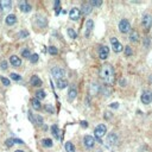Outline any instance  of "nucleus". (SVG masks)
Wrapping results in <instances>:
<instances>
[{
  "instance_id": "f257e3e1",
  "label": "nucleus",
  "mask_w": 152,
  "mask_h": 152,
  "mask_svg": "<svg viewBox=\"0 0 152 152\" xmlns=\"http://www.w3.org/2000/svg\"><path fill=\"white\" fill-rule=\"evenodd\" d=\"M100 77L107 85H113L114 82V69L111 64H104L100 69Z\"/></svg>"
},
{
  "instance_id": "f03ea898",
  "label": "nucleus",
  "mask_w": 152,
  "mask_h": 152,
  "mask_svg": "<svg viewBox=\"0 0 152 152\" xmlns=\"http://www.w3.org/2000/svg\"><path fill=\"white\" fill-rule=\"evenodd\" d=\"M51 74L55 80H63V77L65 76V70L59 67H54L51 69Z\"/></svg>"
},
{
  "instance_id": "7ed1b4c3",
  "label": "nucleus",
  "mask_w": 152,
  "mask_h": 152,
  "mask_svg": "<svg viewBox=\"0 0 152 152\" xmlns=\"http://www.w3.org/2000/svg\"><path fill=\"white\" fill-rule=\"evenodd\" d=\"M106 132H107V128H106V126L104 125V124H100V125H98L96 127H95V130H94V133H95V138L96 139H101L105 134H106Z\"/></svg>"
},
{
  "instance_id": "20e7f679",
  "label": "nucleus",
  "mask_w": 152,
  "mask_h": 152,
  "mask_svg": "<svg viewBox=\"0 0 152 152\" xmlns=\"http://www.w3.org/2000/svg\"><path fill=\"white\" fill-rule=\"evenodd\" d=\"M119 30L122 33L130 32L131 31V24H130V22L127 19H121L120 23H119Z\"/></svg>"
},
{
  "instance_id": "39448f33",
  "label": "nucleus",
  "mask_w": 152,
  "mask_h": 152,
  "mask_svg": "<svg viewBox=\"0 0 152 152\" xmlns=\"http://www.w3.org/2000/svg\"><path fill=\"white\" fill-rule=\"evenodd\" d=\"M111 44H112V48H113V50H114L115 52H121V51L124 50V46L119 43V41H118L115 37H112V38H111Z\"/></svg>"
},
{
  "instance_id": "423d86ee",
  "label": "nucleus",
  "mask_w": 152,
  "mask_h": 152,
  "mask_svg": "<svg viewBox=\"0 0 152 152\" xmlns=\"http://www.w3.org/2000/svg\"><path fill=\"white\" fill-rule=\"evenodd\" d=\"M80 16H81V10L77 9V7H72L70 10V13H69V18L71 20H77L80 19Z\"/></svg>"
},
{
  "instance_id": "0eeeda50",
  "label": "nucleus",
  "mask_w": 152,
  "mask_h": 152,
  "mask_svg": "<svg viewBox=\"0 0 152 152\" xmlns=\"http://www.w3.org/2000/svg\"><path fill=\"white\" fill-rule=\"evenodd\" d=\"M143 26L145 28V30H150L152 26V17L150 14H145L143 17Z\"/></svg>"
},
{
  "instance_id": "6e6552de",
  "label": "nucleus",
  "mask_w": 152,
  "mask_h": 152,
  "mask_svg": "<svg viewBox=\"0 0 152 152\" xmlns=\"http://www.w3.org/2000/svg\"><path fill=\"white\" fill-rule=\"evenodd\" d=\"M83 144H85V146H86V147H88V148L93 147V146H94V144H95V139H94V137H92V135H86V137L83 138Z\"/></svg>"
},
{
  "instance_id": "1a4fd4ad",
  "label": "nucleus",
  "mask_w": 152,
  "mask_h": 152,
  "mask_svg": "<svg viewBox=\"0 0 152 152\" xmlns=\"http://www.w3.org/2000/svg\"><path fill=\"white\" fill-rule=\"evenodd\" d=\"M152 101V93L151 92H144L141 94V102L145 104V105H148L150 102Z\"/></svg>"
},
{
  "instance_id": "9d476101",
  "label": "nucleus",
  "mask_w": 152,
  "mask_h": 152,
  "mask_svg": "<svg viewBox=\"0 0 152 152\" xmlns=\"http://www.w3.org/2000/svg\"><path fill=\"white\" fill-rule=\"evenodd\" d=\"M108 55H109V49H108V46H101L100 48V50H99V57L101 58V59H106L107 57H108Z\"/></svg>"
},
{
  "instance_id": "9b49d317",
  "label": "nucleus",
  "mask_w": 152,
  "mask_h": 152,
  "mask_svg": "<svg viewBox=\"0 0 152 152\" xmlns=\"http://www.w3.org/2000/svg\"><path fill=\"white\" fill-rule=\"evenodd\" d=\"M10 63H11L14 68H19V67L22 65V59H20L18 56L13 55V56H11V57H10Z\"/></svg>"
},
{
  "instance_id": "f8f14e48",
  "label": "nucleus",
  "mask_w": 152,
  "mask_h": 152,
  "mask_svg": "<svg viewBox=\"0 0 152 152\" xmlns=\"http://www.w3.org/2000/svg\"><path fill=\"white\" fill-rule=\"evenodd\" d=\"M12 6V3L11 0H1L0 1V11H6V10H10Z\"/></svg>"
},
{
  "instance_id": "ddd939ff",
  "label": "nucleus",
  "mask_w": 152,
  "mask_h": 152,
  "mask_svg": "<svg viewBox=\"0 0 152 152\" xmlns=\"http://www.w3.org/2000/svg\"><path fill=\"white\" fill-rule=\"evenodd\" d=\"M19 9H20L22 12L28 13V12L31 11V5H30L28 1H20V3H19Z\"/></svg>"
},
{
  "instance_id": "4468645a",
  "label": "nucleus",
  "mask_w": 152,
  "mask_h": 152,
  "mask_svg": "<svg viewBox=\"0 0 152 152\" xmlns=\"http://www.w3.org/2000/svg\"><path fill=\"white\" fill-rule=\"evenodd\" d=\"M30 82H31V85L33 86V87H41L42 86V80L38 77L37 75H33L32 77H31V80H30Z\"/></svg>"
},
{
  "instance_id": "2eb2a0df",
  "label": "nucleus",
  "mask_w": 152,
  "mask_h": 152,
  "mask_svg": "<svg viewBox=\"0 0 152 152\" xmlns=\"http://www.w3.org/2000/svg\"><path fill=\"white\" fill-rule=\"evenodd\" d=\"M93 28H94V22H93L92 19H88V20H87V23H86V32H85V35H86L87 37H88V36H89V33L92 32Z\"/></svg>"
},
{
  "instance_id": "dca6fc26",
  "label": "nucleus",
  "mask_w": 152,
  "mask_h": 152,
  "mask_svg": "<svg viewBox=\"0 0 152 152\" xmlns=\"http://www.w3.org/2000/svg\"><path fill=\"white\" fill-rule=\"evenodd\" d=\"M76 95H77V90H76V88H75L74 86H71V87L69 88V92H68V99H69L70 101H72V100L76 98Z\"/></svg>"
},
{
  "instance_id": "f3484780",
  "label": "nucleus",
  "mask_w": 152,
  "mask_h": 152,
  "mask_svg": "<svg viewBox=\"0 0 152 152\" xmlns=\"http://www.w3.org/2000/svg\"><path fill=\"white\" fill-rule=\"evenodd\" d=\"M5 23L7 24V25H14L16 23H17V17L14 16V14H9L7 17H6V19H5Z\"/></svg>"
},
{
  "instance_id": "a211bd4d",
  "label": "nucleus",
  "mask_w": 152,
  "mask_h": 152,
  "mask_svg": "<svg viewBox=\"0 0 152 152\" xmlns=\"http://www.w3.org/2000/svg\"><path fill=\"white\" fill-rule=\"evenodd\" d=\"M81 10H82V13L83 14H90L92 11H93V7H92L90 4H83L82 7H81Z\"/></svg>"
},
{
  "instance_id": "6ab92c4d",
  "label": "nucleus",
  "mask_w": 152,
  "mask_h": 152,
  "mask_svg": "<svg viewBox=\"0 0 152 152\" xmlns=\"http://www.w3.org/2000/svg\"><path fill=\"white\" fill-rule=\"evenodd\" d=\"M117 141H118V138H117V135H115L114 133H111V134L108 135L107 143H108L109 145H115V144H117Z\"/></svg>"
},
{
  "instance_id": "aec40b11",
  "label": "nucleus",
  "mask_w": 152,
  "mask_h": 152,
  "mask_svg": "<svg viewBox=\"0 0 152 152\" xmlns=\"http://www.w3.org/2000/svg\"><path fill=\"white\" fill-rule=\"evenodd\" d=\"M31 105H32V108L36 109V111H39V109L42 108L41 102H39V100H37V99H32V100H31Z\"/></svg>"
},
{
  "instance_id": "412c9836",
  "label": "nucleus",
  "mask_w": 152,
  "mask_h": 152,
  "mask_svg": "<svg viewBox=\"0 0 152 152\" xmlns=\"http://www.w3.org/2000/svg\"><path fill=\"white\" fill-rule=\"evenodd\" d=\"M51 132H52V135L57 139H59V128L57 125H52L51 126Z\"/></svg>"
},
{
  "instance_id": "4be33fe9",
  "label": "nucleus",
  "mask_w": 152,
  "mask_h": 152,
  "mask_svg": "<svg viewBox=\"0 0 152 152\" xmlns=\"http://www.w3.org/2000/svg\"><path fill=\"white\" fill-rule=\"evenodd\" d=\"M42 145H43L44 147H51L54 144H52V140H51L50 138H44V139L42 140Z\"/></svg>"
},
{
  "instance_id": "5701e85b",
  "label": "nucleus",
  "mask_w": 152,
  "mask_h": 152,
  "mask_svg": "<svg viewBox=\"0 0 152 152\" xmlns=\"http://www.w3.org/2000/svg\"><path fill=\"white\" fill-rule=\"evenodd\" d=\"M56 85H57V87L59 89H63V88H65L68 86V83H67L65 80H56Z\"/></svg>"
},
{
  "instance_id": "b1692460",
  "label": "nucleus",
  "mask_w": 152,
  "mask_h": 152,
  "mask_svg": "<svg viewBox=\"0 0 152 152\" xmlns=\"http://www.w3.org/2000/svg\"><path fill=\"white\" fill-rule=\"evenodd\" d=\"M65 151H67V152H75V146H74V144L70 143V141H67V143H65Z\"/></svg>"
},
{
  "instance_id": "393cba45",
  "label": "nucleus",
  "mask_w": 152,
  "mask_h": 152,
  "mask_svg": "<svg viewBox=\"0 0 152 152\" xmlns=\"http://www.w3.org/2000/svg\"><path fill=\"white\" fill-rule=\"evenodd\" d=\"M37 24L42 28H44L46 25V19L44 17H37Z\"/></svg>"
},
{
  "instance_id": "a878e982",
  "label": "nucleus",
  "mask_w": 152,
  "mask_h": 152,
  "mask_svg": "<svg viewBox=\"0 0 152 152\" xmlns=\"http://www.w3.org/2000/svg\"><path fill=\"white\" fill-rule=\"evenodd\" d=\"M138 38H139L138 32H137V31H132V32H131V35H130V39H131V42H137V41H138Z\"/></svg>"
},
{
  "instance_id": "bb28decb",
  "label": "nucleus",
  "mask_w": 152,
  "mask_h": 152,
  "mask_svg": "<svg viewBox=\"0 0 152 152\" xmlns=\"http://www.w3.org/2000/svg\"><path fill=\"white\" fill-rule=\"evenodd\" d=\"M36 99H37V100H43V99H45V92H44V90H38V92L36 93Z\"/></svg>"
},
{
  "instance_id": "cd10ccee",
  "label": "nucleus",
  "mask_w": 152,
  "mask_h": 152,
  "mask_svg": "<svg viewBox=\"0 0 152 152\" xmlns=\"http://www.w3.org/2000/svg\"><path fill=\"white\" fill-rule=\"evenodd\" d=\"M59 0H57V1H55V13L56 16H58L61 13V6H59Z\"/></svg>"
},
{
  "instance_id": "c85d7f7f",
  "label": "nucleus",
  "mask_w": 152,
  "mask_h": 152,
  "mask_svg": "<svg viewBox=\"0 0 152 152\" xmlns=\"http://www.w3.org/2000/svg\"><path fill=\"white\" fill-rule=\"evenodd\" d=\"M68 35H69L70 38H72V39H76V38H77V33L74 31V29H68Z\"/></svg>"
},
{
  "instance_id": "c756f323",
  "label": "nucleus",
  "mask_w": 152,
  "mask_h": 152,
  "mask_svg": "<svg viewBox=\"0 0 152 152\" xmlns=\"http://www.w3.org/2000/svg\"><path fill=\"white\" fill-rule=\"evenodd\" d=\"M48 51H49L50 55H57V52H58V50H57L56 46H49L48 48Z\"/></svg>"
},
{
  "instance_id": "7c9ffc66",
  "label": "nucleus",
  "mask_w": 152,
  "mask_h": 152,
  "mask_svg": "<svg viewBox=\"0 0 152 152\" xmlns=\"http://www.w3.org/2000/svg\"><path fill=\"white\" fill-rule=\"evenodd\" d=\"M22 56H23V57H25V58H30V57H31V52H30V50H29V49H24V50L22 51Z\"/></svg>"
},
{
  "instance_id": "2f4dec72",
  "label": "nucleus",
  "mask_w": 152,
  "mask_h": 152,
  "mask_svg": "<svg viewBox=\"0 0 152 152\" xmlns=\"http://www.w3.org/2000/svg\"><path fill=\"white\" fill-rule=\"evenodd\" d=\"M10 77H11L12 80H14V81H19V80L22 79V76L18 75V74H16V72H12V74L10 75Z\"/></svg>"
},
{
  "instance_id": "473e14b6",
  "label": "nucleus",
  "mask_w": 152,
  "mask_h": 152,
  "mask_svg": "<svg viewBox=\"0 0 152 152\" xmlns=\"http://www.w3.org/2000/svg\"><path fill=\"white\" fill-rule=\"evenodd\" d=\"M90 5H92V7L93 6H101L102 5V1H101V0H92Z\"/></svg>"
},
{
  "instance_id": "72a5a7b5",
  "label": "nucleus",
  "mask_w": 152,
  "mask_h": 152,
  "mask_svg": "<svg viewBox=\"0 0 152 152\" xmlns=\"http://www.w3.org/2000/svg\"><path fill=\"white\" fill-rule=\"evenodd\" d=\"M38 55L37 54H33V55H31V57H30V62L31 63H37L38 62Z\"/></svg>"
},
{
  "instance_id": "f704fd0d",
  "label": "nucleus",
  "mask_w": 152,
  "mask_h": 152,
  "mask_svg": "<svg viewBox=\"0 0 152 152\" xmlns=\"http://www.w3.org/2000/svg\"><path fill=\"white\" fill-rule=\"evenodd\" d=\"M0 80H1V82H3L4 86H10V80H9V79H6V77H4V76H1V77H0Z\"/></svg>"
},
{
  "instance_id": "c9c22d12",
  "label": "nucleus",
  "mask_w": 152,
  "mask_h": 152,
  "mask_svg": "<svg viewBox=\"0 0 152 152\" xmlns=\"http://www.w3.org/2000/svg\"><path fill=\"white\" fill-rule=\"evenodd\" d=\"M5 144H6L7 147H12V146L14 145V140H13V139H7V140L5 141Z\"/></svg>"
},
{
  "instance_id": "e433bc0d",
  "label": "nucleus",
  "mask_w": 152,
  "mask_h": 152,
  "mask_svg": "<svg viewBox=\"0 0 152 152\" xmlns=\"http://www.w3.org/2000/svg\"><path fill=\"white\" fill-rule=\"evenodd\" d=\"M45 111L49 112V113H51V114L55 112V111H54V107H52L51 105H45Z\"/></svg>"
},
{
  "instance_id": "4c0bfd02",
  "label": "nucleus",
  "mask_w": 152,
  "mask_h": 152,
  "mask_svg": "<svg viewBox=\"0 0 152 152\" xmlns=\"http://www.w3.org/2000/svg\"><path fill=\"white\" fill-rule=\"evenodd\" d=\"M125 54H126V56H131L133 54L132 52V49L130 46H125Z\"/></svg>"
},
{
  "instance_id": "58836bf2",
  "label": "nucleus",
  "mask_w": 152,
  "mask_h": 152,
  "mask_svg": "<svg viewBox=\"0 0 152 152\" xmlns=\"http://www.w3.org/2000/svg\"><path fill=\"white\" fill-rule=\"evenodd\" d=\"M28 117H29V119H30V121H31L32 124H36V119L33 118V114H32L31 112H29V113H28Z\"/></svg>"
},
{
  "instance_id": "ea45409f",
  "label": "nucleus",
  "mask_w": 152,
  "mask_h": 152,
  "mask_svg": "<svg viewBox=\"0 0 152 152\" xmlns=\"http://www.w3.org/2000/svg\"><path fill=\"white\" fill-rule=\"evenodd\" d=\"M0 67H1L3 70H6L7 69V62L6 61H1V63H0Z\"/></svg>"
},
{
  "instance_id": "a19ab883",
  "label": "nucleus",
  "mask_w": 152,
  "mask_h": 152,
  "mask_svg": "<svg viewBox=\"0 0 152 152\" xmlns=\"http://www.w3.org/2000/svg\"><path fill=\"white\" fill-rule=\"evenodd\" d=\"M29 36V33L26 32V31H20L19 32V38H25V37H28Z\"/></svg>"
},
{
  "instance_id": "79ce46f5",
  "label": "nucleus",
  "mask_w": 152,
  "mask_h": 152,
  "mask_svg": "<svg viewBox=\"0 0 152 152\" xmlns=\"http://www.w3.org/2000/svg\"><path fill=\"white\" fill-rule=\"evenodd\" d=\"M81 126L87 128V127H88V122H87V121H81Z\"/></svg>"
},
{
  "instance_id": "37998d69",
  "label": "nucleus",
  "mask_w": 152,
  "mask_h": 152,
  "mask_svg": "<svg viewBox=\"0 0 152 152\" xmlns=\"http://www.w3.org/2000/svg\"><path fill=\"white\" fill-rule=\"evenodd\" d=\"M14 140V144L17 143V144H24V141L22 140V139H13Z\"/></svg>"
},
{
  "instance_id": "c03bdc74",
  "label": "nucleus",
  "mask_w": 152,
  "mask_h": 152,
  "mask_svg": "<svg viewBox=\"0 0 152 152\" xmlns=\"http://www.w3.org/2000/svg\"><path fill=\"white\" fill-rule=\"evenodd\" d=\"M111 107H112V108H118V104H112Z\"/></svg>"
},
{
  "instance_id": "a18cd8bd",
  "label": "nucleus",
  "mask_w": 152,
  "mask_h": 152,
  "mask_svg": "<svg viewBox=\"0 0 152 152\" xmlns=\"http://www.w3.org/2000/svg\"><path fill=\"white\" fill-rule=\"evenodd\" d=\"M148 44H150V41L146 38V39H145V46H146V45H148Z\"/></svg>"
},
{
  "instance_id": "49530a36",
  "label": "nucleus",
  "mask_w": 152,
  "mask_h": 152,
  "mask_svg": "<svg viewBox=\"0 0 152 152\" xmlns=\"http://www.w3.org/2000/svg\"><path fill=\"white\" fill-rule=\"evenodd\" d=\"M16 152H25V151H23V150H17Z\"/></svg>"
}]
</instances>
